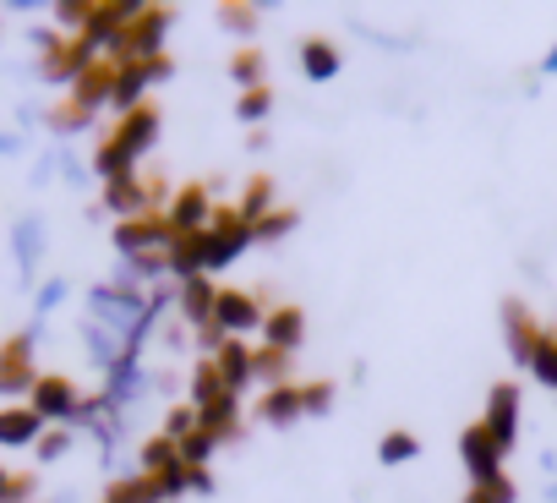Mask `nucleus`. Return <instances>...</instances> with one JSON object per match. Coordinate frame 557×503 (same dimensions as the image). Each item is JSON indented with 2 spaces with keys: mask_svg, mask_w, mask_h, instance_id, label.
Here are the masks:
<instances>
[{
  "mask_svg": "<svg viewBox=\"0 0 557 503\" xmlns=\"http://www.w3.org/2000/svg\"><path fill=\"white\" fill-rule=\"evenodd\" d=\"M262 110H268V94H262V88H251V94L240 99V115L251 121V115H262Z\"/></svg>",
  "mask_w": 557,
  "mask_h": 503,
  "instance_id": "6e6552de",
  "label": "nucleus"
},
{
  "mask_svg": "<svg viewBox=\"0 0 557 503\" xmlns=\"http://www.w3.org/2000/svg\"><path fill=\"white\" fill-rule=\"evenodd\" d=\"M268 340H273L278 351H290V345L301 340V312H273V323H268Z\"/></svg>",
  "mask_w": 557,
  "mask_h": 503,
  "instance_id": "39448f33",
  "label": "nucleus"
},
{
  "mask_svg": "<svg viewBox=\"0 0 557 503\" xmlns=\"http://www.w3.org/2000/svg\"><path fill=\"white\" fill-rule=\"evenodd\" d=\"M307 72H312L318 83H329V77L339 72V56H334V45H323V39H312V45H307Z\"/></svg>",
  "mask_w": 557,
  "mask_h": 503,
  "instance_id": "20e7f679",
  "label": "nucleus"
},
{
  "mask_svg": "<svg viewBox=\"0 0 557 503\" xmlns=\"http://www.w3.org/2000/svg\"><path fill=\"white\" fill-rule=\"evenodd\" d=\"M503 449L513 443V383H497L492 389V427H486Z\"/></svg>",
  "mask_w": 557,
  "mask_h": 503,
  "instance_id": "f03ea898",
  "label": "nucleus"
},
{
  "mask_svg": "<svg viewBox=\"0 0 557 503\" xmlns=\"http://www.w3.org/2000/svg\"><path fill=\"white\" fill-rule=\"evenodd\" d=\"M546 66H557V50H552V61H546Z\"/></svg>",
  "mask_w": 557,
  "mask_h": 503,
  "instance_id": "9d476101",
  "label": "nucleus"
},
{
  "mask_svg": "<svg viewBox=\"0 0 557 503\" xmlns=\"http://www.w3.org/2000/svg\"><path fill=\"white\" fill-rule=\"evenodd\" d=\"M219 318L230 323V329H257L262 323V312L240 296V291H230V296H219Z\"/></svg>",
  "mask_w": 557,
  "mask_h": 503,
  "instance_id": "7ed1b4c3",
  "label": "nucleus"
},
{
  "mask_svg": "<svg viewBox=\"0 0 557 503\" xmlns=\"http://www.w3.org/2000/svg\"><path fill=\"white\" fill-rule=\"evenodd\" d=\"M497 459H503V443H497L486 427H470V432H465V465L475 470V481L492 487V481H497Z\"/></svg>",
  "mask_w": 557,
  "mask_h": 503,
  "instance_id": "f257e3e1",
  "label": "nucleus"
},
{
  "mask_svg": "<svg viewBox=\"0 0 557 503\" xmlns=\"http://www.w3.org/2000/svg\"><path fill=\"white\" fill-rule=\"evenodd\" d=\"M530 361H535V372H541V378H546V383L557 389V340H541Z\"/></svg>",
  "mask_w": 557,
  "mask_h": 503,
  "instance_id": "423d86ee",
  "label": "nucleus"
},
{
  "mask_svg": "<svg viewBox=\"0 0 557 503\" xmlns=\"http://www.w3.org/2000/svg\"><path fill=\"white\" fill-rule=\"evenodd\" d=\"M416 454V438L410 432H388L383 438V459H410Z\"/></svg>",
  "mask_w": 557,
  "mask_h": 503,
  "instance_id": "0eeeda50",
  "label": "nucleus"
},
{
  "mask_svg": "<svg viewBox=\"0 0 557 503\" xmlns=\"http://www.w3.org/2000/svg\"><path fill=\"white\" fill-rule=\"evenodd\" d=\"M470 503H492V498H486V492H475V498H470Z\"/></svg>",
  "mask_w": 557,
  "mask_h": 503,
  "instance_id": "1a4fd4ad",
  "label": "nucleus"
}]
</instances>
